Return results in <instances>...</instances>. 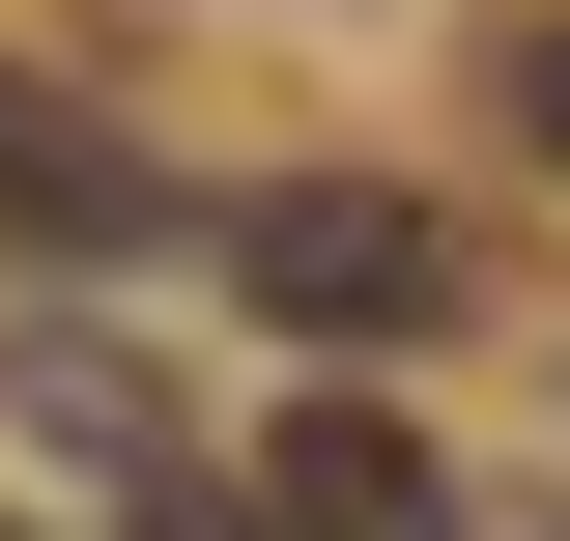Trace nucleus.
Here are the masks:
<instances>
[{
  "label": "nucleus",
  "mask_w": 570,
  "mask_h": 541,
  "mask_svg": "<svg viewBox=\"0 0 570 541\" xmlns=\"http://www.w3.org/2000/svg\"><path fill=\"white\" fill-rule=\"evenodd\" d=\"M257 513H285V541H456V484H428V427H400V400H285Z\"/></svg>",
  "instance_id": "obj_2"
},
{
  "label": "nucleus",
  "mask_w": 570,
  "mask_h": 541,
  "mask_svg": "<svg viewBox=\"0 0 570 541\" xmlns=\"http://www.w3.org/2000/svg\"><path fill=\"white\" fill-rule=\"evenodd\" d=\"M228 285H257L285 342H428L456 314V228H428L400 171H285V200H228Z\"/></svg>",
  "instance_id": "obj_1"
},
{
  "label": "nucleus",
  "mask_w": 570,
  "mask_h": 541,
  "mask_svg": "<svg viewBox=\"0 0 570 541\" xmlns=\"http://www.w3.org/2000/svg\"><path fill=\"white\" fill-rule=\"evenodd\" d=\"M513 142H542V171H570V29H542V58H513Z\"/></svg>",
  "instance_id": "obj_4"
},
{
  "label": "nucleus",
  "mask_w": 570,
  "mask_h": 541,
  "mask_svg": "<svg viewBox=\"0 0 570 541\" xmlns=\"http://www.w3.org/2000/svg\"><path fill=\"white\" fill-rule=\"evenodd\" d=\"M0 228H142V142H86V86L0 58Z\"/></svg>",
  "instance_id": "obj_3"
}]
</instances>
